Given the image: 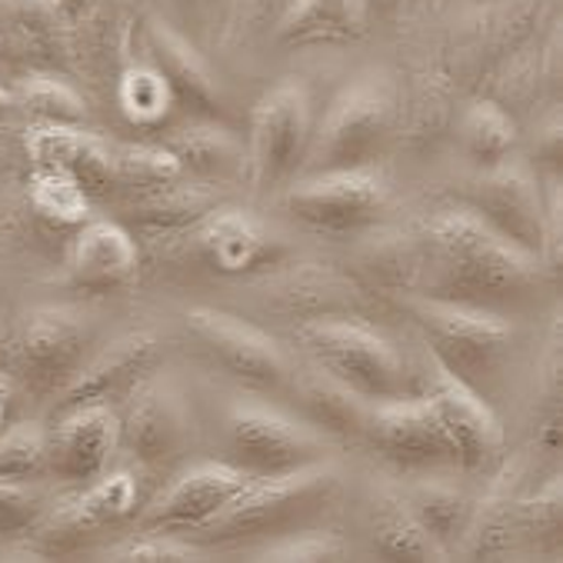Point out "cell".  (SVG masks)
<instances>
[{
    "label": "cell",
    "instance_id": "1",
    "mask_svg": "<svg viewBox=\"0 0 563 563\" xmlns=\"http://www.w3.org/2000/svg\"><path fill=\"white\" fill-rule=\"evenodd\" d=\"M423 277L417 294L497 310L523 303L540 284V264L497 238L464 203L437 210L417 231Z\"/></svg>",
    "mask_w": 563,
    "mask_h": 563
},
{
    "label": "cell",
    "instance_id": "2",
    "mask_svg": "<svg viewBox=\"0 0 563 563\" xmlns=\"http://www.w3.org/2000/svg\"><path fill=\"white\" fill-rule=\"evenodd\" d=\"M294 336L323 377L371 407L423 394V380L407 364L400 347L361 317H313L297 323Z\"/></svg>",
    "mask_w": 563,
    "mask_h": 563
},
{
    "label": "cell",
    "instance_id": "3",
    "mask_svg": "<svg viewBox=\"0 0 563 563\" xmlns=\"http://www.w3.org/2000/svg\"><path fill=\"white\" fill-rule=\"evenodd\" d=\"M400 87L384 70L361 74L327 107L313 131L303 174L371 170L397 137Z\"/></svg>",
    "mask_w": 563,
    "mask_h": 563
},
{
    "label": "cell",
    "instance_id": "4",
    "mask_svg": "<svg viewBox=\"0 0 563 563\" xmlns=\"http://www.w3.org/2000/svg\"><path fill=\"white\" fill-rule=\"evenodd\" d=\"M394 300L420 330L427 357L467 387H474L477 394H484V387L500 374L514 344L507 317H500L497 310L437 300L423 294H404Z\"/></svg>",
    "mask_w": 563,
    "mask_h": 563
},
{
    "label": "cell",
    "instance_id": "5",
    "mask_svg": "<svg viewBox=\"0 0 563 563\" xmlns=\"http://www.w3.org/2000/svg\"><path fill=\"white\" fill-rule=\"evenodd\" d=\"M461 203L477 213L487 228L504 238L510 247L537 261L540 267H553L560 257V190L540 187L537 170L520 161H507L494 170L477 174L464 184Z\"/></svg>",
    "mask_w": 563,
    "mask_h": 563
},
{
    "label": "cell",
    "instance_id": "6",
    "mask_svg": "<svg viewBox=\"0 0 563 563\" xmlns=\"http://www.w3.org/2000/svg\"><path fill=\"white\" fill-rule=\"evenodd\" d=\"M336 487H341V464H336V457L287 477L254 481L203 533H197V540L213 547H254L271 537L290 533L303 527L313 514H320L333 500Z\"/></svg>",
    "mask_w": 563,
    "mask_h": 563
},
{
    "label": "cell",
    "instance_id": "7",
    "mask_svg": "<svg viewBox=\"0 0 563 563\" xmlns=\"http://www.w3.org/2000/svg\"><path fill=\"white\" fill-rule=\"evenodd\" d=\"M228 443L234 464L257 481L287 477L320 461H330L336 440L310 420H297L277 407L238 404L228 413Z\"/></svg>",
    "mask_w": 563,
    "mask_h": 563
},
{
    "label": "cell",
    "instance_id": "8",
    "mask_svg": "<svg viewBox=\"0 0 563 563\" xmlns=\"http://www.w3.org/2000/svg\"><path fill=\"white\" fill-rule=\"evenodd\" d=\"M313 141L310 93L300 80L271 87L251 114L247 131V177L257 194H274L297 180Z\"/></svg>",
    "mask_w": 563,
    "mask_h": 563
},
{
    "label": "cell",
    "instance_id": "9",
    "mask_svg": "<svg viewBox=\"0 0 563 563\" xmlns=\"http://www.w3.org/2000/svg\"><path fill=\"white\" fill-rule=\"evenodd\" d=\"M280 203L307 231L347 238L377 228L390 207V190L374 170H323L290 180Z\"/></svg>",
    "mask_w": 563,
    "mask_h": 563
},
{
    "label": "cell",
    "instance_id": "10",
    "mask_svg": "<svg viewBox=\"0 0 563 563\" xmlns=\"http://www.w3.org/2000/svg\"><path fill=\"white\" fill-rule=\"evenodd\" d=\"M134 507H137V481L131 474L107 471L103 477L84 484L77 494L51 504V510L24 537V550L41 560L77 553L97 530L114 527L124 517H131Z\"/></svg>",
    "mask_w": 563,
    "mask_h": 563
},
{
    "label": "cell",
    "instance_id": "11",
    "mask_svg": "<svg viewBox=\"0 0 563 563\" xmlns=\"http://www.w3.org/2000/svg\"><path fill=\"white\" fill-rule=\"evenodd\" d=\"M430 374L423 380V394L433 404L443 433L454 450V467L461 474H490L504 461V427L490 410L487 397L437 367L430 357Z\"/></svg>",
    "mask_w": 563,
    "mask_h": 563
},
{
    "label": "cell",
    "instance_id": "12",
    "mask_svg": "<svg viewBox=\"0 0 563 563\" xmlns=\"http://www.w3.org/2000/svg\"><path fill=\"white\" fill-rule=\"evenodd\" d=\"M254 481L257 477H251L238 464H194L147 504L137 530L197 537Z\"/></svg>",
    "mask_w": 563,
    "mask_h": 563
},
{
    "label": "cell",
    "instance_id": "13",
    "mask_svg": "<svg viewBox=\"0 0 563 563\" xmlns=\"http://www.w3.org/2000/svg\"><path fill=\"white\" fill-rule=\"evenodd\" d=\"M187 327L231 380L251 390H277L290 380L287 354L254 323L213 307H194Z\"/></svg>",
    "mask_w": 563,
    "mask_h": 563
},
{
    "label": "cell",
    "instance_id": "14",
    "mask_svg": "<svg viewBox=\"0 0 563 563\" xmlns=\"http://www.w3.org/2000/svg\"><path fill=\"white\" fill-rule=\"evenodd\" d=\"M364 437L394 471L420 477L440 467H454V450H450L443 423L427 394L374 404L367 410Z\"/></svg>",
    "mask_w": 563,
    "mask_h": 563
},
{
    "label": "cell",
    "instance_id": "15",
    "mask_svg": "<svg viewBox=\"0 0 563 563\" xmlns=\"http://www.w3.org/2000/svg\"><path fill=\"white\" fill-rule=\"evenodd\" d=\"M121 417V446L144 467H161L174 461L187 446L190 437V413L167 377L144 374L124 400Z\"/></svg>",
    "mask_w": 563,
    "mask_h": 563
},
{
    "label": "cell",
    "instance_id": "16",
    "mask_svg": "<svg viewBox=\"0 0 563 563\" xmlns=\"http://www.w3.org/2000/svg\"><path fill=\"white\" fill-rule=\"evenodd\" d=\"M87 344V323L74 310L37 307L24 317L11 361L37 394H57L84 364Z\"/></svg>",
    "mask_w": 563,
    "mask_h": 563
},
{
    "label": "cell",
    "instance_id": "17",
    "mask_svg": "<svg viewBox=\"0 0 563 563\" xmlns=\"http://www.w3.org/2000/svg\"><path fill=\"white\" fill-rule=\"evenodd\" d=\"M121 450V417L107 404H84L57 413L47 430V474L64 484H90L103 477Z\"/></svg>",
    "mask_w": 563,
    "mask_h": 563
},
{
    "label": "cell",
    "instance_id": "18",
    "mask_svg": "<svg viewBox=\"0 0 563 563\" xmlns=\"http://www.w3.org/2000/svg\"><path fill=\"white\" fill-rule=\"evenodd\" d=\"M0 51L27 70H80L77 31L51 0H0Z\"/></svg>",
    "mask_w": 563,
    "mask_h": 563
},
{
    "label": "cell",
    "instance_id": "19",
    "mask_svg": "<svg viewBox=\"0 0 563 563\" xmlns=\"http://www.w3.org/2000/svg\"><path fill=\"white\" fill-rule=\"evenodd\" d=\"M144 51L147 60L164 74L174 107H184L190 121L228 124V100L207 64V57L170 24L147 21L144 24Z\"/></svg>",
    "mask_w": 563,
    "mask_h": 563
},
{
    "label": "cell",
    "instance_id": "20",
    "mask_svg": "<svg viewBox=\"0 0 563 563\" xmlns=\"http://www.w3.org/2000/svg\"><path fill=\"white\" fill-rule=\"evenodd\" d=\"M141 274V251L121 220H87L67 254V287L107 297L128 290Z\"/></svg>",
    "mask_w": 563,
    "mask_h": 563
},
{
    "label": "cell",
    "instance_id": "21",
    "mask_svg": "<svg viewBox=\"0 0 563 563\" xmlns=\"http://www.w3.org/2000/svg\"><path fill=\"white\" fill-rule=\"evenodd\" d=\"M157 354H161V341L151 330H134L118 336L114 344H107L90 361H84L77 374L57 390V413L84 404H107L110 397L128 394L144 374H151Z\"/></svg>",
    "mask_w": 563,
    "mask_h": 563
},
{
    "label": "cell",
    "instance_id": "22",
    "mask_svg": "<svg viewBox=\"0 0 563 563\" xmlns=\"http://www.w3.org/2000/svg\"><path fill=\"white\" fill-rule=\"evenodd\" d=\"M24 147L34 170H57L74 177L90 200L121 194L110 141L84 128H34Z\"/></svg>",
    "mask_w": 563,
    "mask_h": 563
},
{
    "label": "cell",
    "instance_id": "23",
    "mask_svg": "<svg viewBox=\"0 0 563 563\" xmlns=\"http://www.w3.org/2000/svg\"><path fill=\"white\" fill-rule=\"evenodd\" d=\"M371 8L374 0H290L274 37L287 51L357 44L371 31Z\"/></svg>",
    "mask_w": 563,
    "mask_h": 563
},
{
    "label": "cell",
    "instance_id": "24",
    "mask_svg": "<svg viewBox=\"0 0 563 563\" xmlns=\"http://www.w3.org/2000/svg\"><path fill=\"white\" fill-rule=\"evenodd\" d=\"M213 207H220L217 194L207 184L184 177L154 190L128 194L121 200V223L131 234L174 238V234L194 231Z\"/></svg>",
    "mask_w": 563,
    "mask_h": 563
},
{
    "label": "cell",
    "instance_id": "25",
    "mask_svg": "<svg viewBox=\"0 0 563 563\" xmlns=\"http://www.w3.org/2000/svg\"><path fill=\"white\" fill-rule=\"evenodd\" d=\"M137 31L141 14L131 0H97V8L77 27L80 70L118 80V74L134 60Z\"/></svg>",
    "mask_w": 563,
    "mask_h": 563
},
{
    "label": "cell",
    "instance_id": "26",
    "mask_svg": "<svg viewBox=\"0 0 563 563\" xmlns=\"http://www.w3.org/2000/svg\"><path fill=\"white\" fill-rule=\"evenodd\" d=\"M164 147L177 157L184 177L207 187L228 184L241 177V170H247V147L234 137L228 124L190 121L187 128L174 131Z\"/></svg>",
    "mask_w": 563,
    "mask_h": 563
},
{
    "label": "cell",
    "instance_id": "27",
    "mask_svg": "<svg viewBox=\"0 0 563 563\" xmlns=\"http://www.w3.org/2000/svg\"><path fill=\"white\" fill-rule=\"evenodd\" d=\"M420 277H423L420 234H410V231L374 234L354 254V280L384 297L417 294Z\"/></svg>",
    "mask_w": 563,
    "mask_h": 563
},
{
    "label": "cell",
    "instance_id": "28",
    "mask_svg": "<svg viewBox=\"0 0 563 563\" xmlns=\"http://www.w3.org/2000/svg\"><path fill=\"white\" fill-rule=\"evenodd\" d=\"M354 297V280L327 267H294L264 287L267 307H274L284 317H297V323L313 317L347 313Z\"/></svg>",
    "mask_w": 563,
    "mask_h": 563
},
{
    "label": "cell",
    "instance_id": "29",
    "mask_svg": "<svg viewBox=\"0 0 563 563\" xmlns=\"http://www.w3.org/2000/svg\"><path fill=\"white\" fill-rule=\"evenodd\" d=\"M404 497L443 556L461 553L471 520H474V510H477V500L464 487L420 474L410 487H404Z\"/></svg>",
    "mask_w": 563,
    "mask_h": 563
},
{
    "label": "cell",
    "instance_id": "30",
    "mask_svg": "<svg viewBox=\"0 0 563 563\" xmlns=\"http://www.w3.org/2000/svg\"><path fill=\"white\" fill-rule=\"evenodd\" d=\"M194 231L203 261L220 274H247L267 254L261 223L241 207H213Z\"/></svg>",
    "mask_w": 563,
    "mask_h": 563
},
{
    "label": "cell",
    "instance_id": "31",
    "mask_svg": "<svg viewBox=\"0 0 563 563\" xmlns=\"http://www.w3.org/2000/svg\"><path fill=\"white\" fill-rule=\"evenodd\" d=\"M450 121H454V80L443 70H423L407 100L400 97L397 137L407 151L423 154L446 137Z\"/></svg>",
    "mask_w": 563,
    "mask_h": 563
},
{
    "label": "cell",
    "instance_id": "32",
    "mask_svg": "<svg viewBox=\"0 0 563 563\" xmlns=\"http://www.w3.org/2000/svg\"><path fill=\"white\" fill-rule=\"evenodd\" d=\"M367 527H371V540H374L377 553L387 560H446L437 550V543L427 537L420 520L413 517L404 490H397L390 484H384L371 494Z\"/></svg>",
    "mask_w": 563,
    "mask_h": 563
},
{
    "label": "cell",
    "instance_id": "33",
    "mask_svg": "<svg viewBox=\"0 0 563 563\" xmlns=\"http://www.w3.org/2000/svg\"><path fill=\"white\" fill-rule=\"evenodd\" d=\"M457 137H461V147H464V157L471 161V167L477 174H484V170L507 164L517 154L520 128L500 100L477 97L464 107V114L457 121Z\"/></svg>",
    "mask_w": 563,
    "mask_h": 563
},
{
    "label": "cell",
    "instance_id": "34",
    "mask_svg": "<svg viewBox=\"0 0 563 563\" xmlns=\"http://www.w3.org/2000/svg\"><path fill=\"white\" fill-rule=\"evenodd\" d=\"M553 8L556 0H497V8L484 21L487 31L481 37V67H500L530 47L553 24Z\"/></svg>",
    "mask_w": 563,
    "mask_h": 563
},
{
    "label": "cell",
    "instance_id": "35",
    "mask_svg": "<svg viewBox=\"0 0 563 563\" xmlns=\"http://www.w3.org/2000/svg\"><path fill=\"white\" fill-rule=\"evenodd\" d=\"M11 97H14V110H21L34 128H84L87 124V100L60 74L27 70L11 87Z\"/></svg>",
    "mask_w": 563,
    "mask_h": 563
},
{
    "label": "cell",
    "instance_id": "36",
    "mask_svg": "<svg viewBox=\"0 0 563 563\" xmlns=\"http://www.w3.org/2000/svg\"><path fill=\"white\" fill-rule=\"evenodd\" d=\"M297 390H300V404L307 410V420L313 427H320L330 440H357V437H364L371 404L357 400L354 394H347L341 384H333L320 371L307 374L297 384Z\"/></svg>",
    "mask_w": 563,
    "mask_h": 563
},
{
    "label": "cell",
    "instance_id": "37",
    "mask_svg": "<svg viewBox=\"0 0 563 563\" xmlns=\"http://www.w3.org/2000/svg\"><path fill=\"white\" fill-rule=\"evenodd\" d=\"M114 97L121 114L137 128H154L174 110V93L164 74L151 60H137V57L118 74Z\"/></svg>",
    "mask_w": 563,
    "mask_h": 563
},
{
    "label": "cell",
    "instance_id": "38",
    "mask_svg": "<svg viewBox=\"0 0 563 563\" xmlns=\"http://www.w3.org/2000/svg\"><path fill=\"white\" fill-rule=\"evenodd\" d=\"M563 533V490L560 477L543 481L530 497H517L514 504V540L530 543L533 550L556 556Z\"/></svg>",
    "mask_w": 563,
    "mask_h": 563
},
{
    "label": "cell",
    "instance_id": "39",
    "mask_svg": "<svg viewBox=\"0 0 563 563\" xmlns=\"http://www.w3.org/2000/svg\"><path fill=\"white\" fill-rule=\"evenodd\" d=\"M110 154H114L118 190L124 197L184 180L177 157L164 144H110Z\"/></svg>",
    "mask_w": 563,
    "mask_h": 563
},
{
    "label": "cell",
    "instance_id": "40",
    "mask_svg": "<svg viewBox=\"0 0 563 563\" xmlns=\"http://www.w3.org/2000/svg\"><path fill=\"white\" fill-rule=\"evenodd\" d=\"M27 200L34 213L57 223V228H84L90 220V203H93L74 177L57 170H34Z\"/></svg>",
    "mask_w": 563,
    "mask_h": 563
},
{
    "label": "cell",
    "instance_id": "41",
    "mask_svg": "<svg viewBox=\"0 0 563 563\" xmlns=\"http://www.w3.org/2000/svg\"><path fill=\"white\" fill-rule=\"evenodd\" d=\"M251 560H277V563H313V560H347L351 543L336 530H290L254 543L247 550Z\"/></svg>",
    "mask_w": 563,
    "mask_h": 563
},
{
    "label": "cell",
    "instance_id": "42",
    "mask_svg": "<svg viewBox=\"0 0 563 563\" xmlns=\"http://www.w3.org/2000/svg\"><path fill=\"white\" fill-rule=\"evenodd\" d=\"M47 474V430L21 420L0 430V481H41Z\"/></svg>",
    "mask_w": 563,
    "mask_h": 563
},
{
    "label": "cell",
    "instance_id": "43",
    "mask_svg": "<svg viewBox=\"0 0 563 563\" xmlns=\"http://www.w3.org/2000/svg\"><path fill=\"white\" fill-rule=\"evenodd\" d=\"M54 500L37 481H0V533L24 540Z\"/></svg>",
    "mask_w": 563,
    "mask_h": 563
},
{
    "label": "cell",
    "instance_id": "44",
    "mask_svg": "<svg viewBox=\"0 0 563 563\" xmlns=\"http://www.w3.org/2000/svg\"><path fill=\"white\" fill-rule=\"evenodd\" d=\"M174 18L184 27L180 34L203 51L207 44H217L220 34L234 21V0H170Z\"/></svg>",
    "mask_w": 563,
    "mask_h": 563
},
{
    "label": "cell",
    "instance_id": "45",
    "mask_svg": "<svg viewBox=\"0 0 563 563\" xmlns=\"http://www.w3.org/2000/svg\"><path fill=\"white\" fill-rule=\"evenodd\" d=\"M100 556L103 560H203V547L187 537L137 530V537L107 547Z\"/></svg>",
    "mask_w": 563,
    "mask_h": 563
},
{
    "label": "cell",
    "instance_id": "46",
    "mask_svg": "<svg viewBox=\"0 0 563 563\" xmlns=\"http://www.w3.org/2000/svg\"><path fill=\"white\" fill-rule=\"evenodd\" d=\"M290 0H234V21L231 24H244L247 34H257V31H274L280 14L287 11Z\"/></svg>",
    "mask_w": 563,
    "mask_h": 563
},
{
    "label": "cell",
    "instance_id": "47",
    "mask_svg": "<svg viewBox=\"0 0 563 563\" xmlns=\"http://www.w3.org/2000/svg\"><path fill=\"white\" fill-rule=\"evenodd\" d=\"M533 167L550 170V177H556V170H560V121H556V118H550L547 128H543L540 137H537Z\"/></svg>",
    "mask_w": 563,
    "mask_h": 563
},
{
    "label": "cell",
    "instance_id": "48",
    "mask_svg": "<svg viewBox=\"0 0 563 563\" xmlns=\"http://www.w3.org/2000/svg\"><path fill=\"white\" fill-rule=\"evenodd\" d=\"M51 4L74 24V31L80 27V21L97 8V0H51Z\"/></svg>",
    "mask_w": 563,
    "mask_h": 563
},
{
    "label": "cell",
    "instance_id": "49",
    "mask_svg": "<svg viewBox=\"0 0 563 563\" xmlns=\"http://www.w3.org/2000/svg\"><path fill=\"white\" fill-rule=\"evenodd\" d=\"M11 114H14V97H11L8 87H0V124H4Z\"/></svg>",
    "mask_w": 563,
    "mask_h": 563
},
{
    "label": "cell",
    "instance_id": "50",
    "mask_svg": "<svg viewBox=\"0 0 563 563\" xmlns=\"http://www.w3.org/2000/svg\"><path fill=\"white\" fill-rule=\"evenodd\" d=\"M11 357H14V347L8 344V336H4V330H0V371H8Z\"/></svg>",
    "mask_w": 563,
    "mask_h": 563
},
{
    "label": "cell",
    "instance_id": "51",
    "mask_svg": "<svg viewBox=\"0 0 563 563\" xmlns=\"http://www.w3.org/2000/svg\"><path fill=\"white\" fill-rule=\"evenodd\" d=\"M4 394H8V377L0 371V420H4Z\"/></svg>",
    "mask_w": 563,
    "mask_h": 563
}]
</instances>
